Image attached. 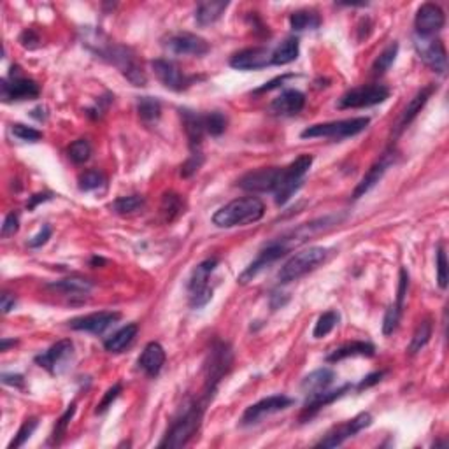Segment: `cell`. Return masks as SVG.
Returning <instances> with one entry per match:
<instances>
[{
	"label": "cell",
	"instance_id": "cell-1",
	"mask_svg": "<svg viewBox=\"0 0 449 449\" xmlns=\"http://www.w3.org/2000/svg\"><path fill=\"white\" fill-rule=\"evenodd\" d=\"M104 36L98 34V41L97 43H84L90 50H94L95 53L98 54L101 58H104L105 61L115 65L119 72H122L123 76L133 84V87H144L147 83V78L144 74L142 67L137 61L135 54L130 47L122 46V44H115L109 43V41H102Z\"/></svg>",
	"mask_w": 449,
	"mask_h": 449
},
{
	"label": "cell",
	"instance_id": "cell-2",
	"mask_svg": "<svg viewBox=\"0 0 449 449\" xmlns=\"http://www.w3.org/2000/svg\"><path fill=\"white\" fill-rule=\"evenodd\" d=\"M265 214V204L258 197H241L219 207L212 216V223L219 228L244 227L256 223Z\"/></svg>",
	"mask_w": 449,
	"mask_h": 449
},
{
	"label": "cell",
	"instance_id": "cell-3",
	"mask_svg": "<svg viewBox=\"0 0 449 449\" xmlns=\"http://www.w3.org/2000/svg\"><path fill=\"white\" fill-rule=\"evenodd\" d=\"M205 404L207 402L202 400V402H191L184 406L179 416L170 425L163 441L160 442V448H183V446H186L200 428Z\"/></svg>",
	"mask_w": 449,
	"mask_h": 449
},
{
	"label": "cell",
	"instance_id": "cell-4",
	"mask_svg": "<svg viewBox=\"0 0 449 449\" xmlns=\"http://www.w3.org/2000/svg\"><path fill=\"white\" fill-rule=\"evenodd\" d=\"M328 253L330 251H328L327 248H321V246H313V248L297 253V255H293L284 263L283 269L277 274V281H279L281 284L298 281L300 277L306 276V274L318 269L323 262H327Z\"/></svg>",
	"mask_w": 449,
	"mask_h": 449
},
{
	"label": "cell",
	"instance_id": "cell-5",
	"mask_svg": "<svg viewBox=\"0 0 449 449\" xmlns=\"http://www.w3.org/2000/svg\"><path fill=\"white\" fill-rule=\"evenodd\" d=\"M311 165H313V156L302 155L281 170L279 184H277L276 191H274L277 205L286 204L291 198V195L302 186V181L306 177V174L309 172Z\"/></svg>",
	"mask_w": 449,
	"mask_h": 449
},
{
	"label": "cell",
	"instance_id": "cell-6",
	"mask_svg": "<svg viewBox=\"0 0 449 449\" xmlns=\"http://www.w3.org/2000/svg\"><path fill=\"white\" fill-rule=\"evenodd\" d=\"M369 118H349L339 119V122L318 123V125L307 126L300 135L304 139H316V137H328V139H346L362 133L369 126Z\"/></svg>",
	"mask_w": 449,
	"mask_h": 449
},
{
	"label": "cell",
	"instance_id": "cell-7",
	"mask_svg": "<svg viewBox=\"0 0 449 449\" xmlns=\"http://www.w3.org/2000/svg\"><path fill=\"white\" fill-rule=\"evenodd\" d=\"M218 260L207 258L198 263L188 279V297H190V306L193 309H200L212 298V288L209 286L212 272H214Z\"/></svg>",
	"mask_w": 449,
	"mask_h": 449
},
{
	"label": "cell",
	"instance_id": "cell-8",
	"mask_svg": "<svg viewBox=\"0 0 449 449\" xmlns=\"http://www.w3.org/2000/svg\"><path fill=\"white\" fill-rule=\"evenodd\" d=\"M232 365V351L227 344L218 342L214 348L209 353V362L205 365L207 376H205V386H204V400L209 402L214 395L218 383L221 381V378L228 372Z\"/></svg>",
	"mask_w": 449,
	"mask_h": 449
},
{
	"label": "cell",
	"instance_id": "cell-9",
	"mask_svg": "<svg viewBox=\"0 0 449 449\" xmlns=\"http://www.w3.org/2000/svg\"><path fill=\"white\" fill-rule=\"evenodd\" d=\"M390 97V90L385 84H363L346 91L337 102L339 109H362L383 104Z\"/></svg>",
	"mask_w": 449,
	"mask_h": 449
},
{
	"label": "cell",
	"instance_id": "cell-10",
	"mask_svg": "<svg viewBox=\"0 0 449 449\" xmlns=\"http://www.w3.org/2000/svg\"><path fill=\"white\" fill-rule=\"evenodd\" d=\"M414 47L418 57L427 67L437 74H444L448 68V51L444 43L435 36H414Z\"/></svg>",
	"mask_w": 449,
	"mask_h": 449
},
{
	"label": "cell",
	"instance_id": "cell-11",
	"mask_svg": "<svg viewBox=\"0 0 449 449\" xmlns=\"http://www.w3.org/2000/svg\"><path fill=\"white\" fill-rule=\"evenodd\" d=\"M0 90H2V101L4 102L34 101L41 95V88L36 81L20 76V67L11 68L8 80H2Z\"/></svg>",
	"mask_w": 449,
	"mask_h": 449
},
{
	"label": "cell",
	"instance_id": "cell-12",
	"mask_svg": "<svg viewBox=\"0 0 449 449\" xmlns=\"http://www.w3.org/2000/svg\"><path fill=\"white\" fill-rule=\"evenodd\" d=\"M72 356H74V344L68 339H64V341H58L57 344L51 346L47 351L37 355L36 363L53 376H60L68 369Z\"/></svg>",
	"mask_w": 449,
	"mask_h": 449
},
{
	"label": "cell",
	"instance_id": "cell-13",
	"mask_svg": "<svg viewBox=\"0 0 449 449\" xmlns=\"http://www.w3.org/2000/svg\"><path fill=\"white\" fill-rule=\"evenodd\" d=\"M295 400L290 399L286 395H272L267 397V399L260 400V402L253 404L249 406L248 409L244 411L241 418V425L242 427H251V425L260 423L265 418L272 416V414L281 413V411L288 409L290 406H293Z\"/></svg>",
	"mask_w": 449,
	"mask_h": 449
},
{
	"label": "cell",
	"instance_id": "cell-14",
	"mask_svg": "<svg viewBox=\"0 0 449 449\" xmlns=\"http://www.w3.org/2000/svg\"><path fill=\"white\" fill-rule=\"evenodd\" d=\"M372 423V416L370 413H360L358 416H355L353 420L346 421V423L339 425L334 430L328 432L323 439L316 444V448H337V446L344 444L348 439L355 437L358 432L365 430L367 427H370Z\"/></svg>",
	"mask_w": 449,
	"mask_h": 449
},
{
	"label": "cell",
	"instance_id": "cell-15",
	"mask_svg": "<svg viewBox=\"0 0 449 449\" xmlns=\"http://www.w3.org/2000/svg\"><path fill=\"white\" fill-rule=\"evenodd\" d=\"M163 46L172 54H179V57H204L211 50L207 41L202 39L197 34L190 32L170 34Z\"/></svg>",
	"mask_w": 449,
	"mask_h": 449
},
{
	"label": "cell",
	"instance_id": "cell-16",
	"mask_svg": "<svg viewBox=\"0 0 449 449\" xmlns=\"http://www.w3.org/2000/svg\"><path fill=\"white\" fill-rule=\"evenodd\" d=\"M279 167H269V169H256L244 174L237 181L239 188L246 191H255V193H274L281 179Z\"/></svg>",
	"mask_w": 449,
	"mask_h": 449
},
{
	"label": "cell",
	"instance_id": "cell-17",
	"mask_svg": "<svg viewBox=\"0 0 449 449\" xmlns=\"http://www.w3.org/2000/svg\"><path fill=\"white\" fill-rule=\"evenodd\" d=\"M152 67L153 71H155L160 83H162L165 88H169V90L183 91L186 90L188 84L191 83L190 78L184 76V72L181 71L174 61L159 58V60L152 61Z\"/></svg>",
	"mask_w": 449,
	"mask_h": 449
},
{
	"label": "cell",
	"instance_id": "cell-18",
	"mask_svg": "<svg viewBox=\"0 0 449 449\" xmlns=\"http://www.w3.org/2000/svg\"><path fill=\"white\" fill-rule=\"evenodd\" d=\"M267 65H272V51L262 46L246 47L230 58V67L237 71H258Z\"/></svg>",
	"mask_w": 449,
	"mask_h": 449
},
{
	"label": "cell",
	"instance_id": "cell-19",
	"mask_svg": "<svg viewBox=\"0 0 449 449\" xmlns=\"http://www.w3.org/2000/svg\"><path fill=\"white\" fill-rule=\"evenodd\" d=\"M122 318V314L115 313V311H102V313L88 314V316L76 318V320L68 321V327L72 330L80 332H90V334L101 335L108 330L109 327L116 323Z\"/></svg>",
	"mask_w": 449,
	"mask_h": 449
},
{
	"label": "cell",
	"instance_id": "cell-20",
	"mask_svg": "<svg viewBox=\"0 0 449 449\" xmlns=\"http://www.w3.org/2000/svg\"><path fill=\"white\" fill-rule=\"evenodd\" d=\"M446 25V15L439 6L423 4L416 13L414 27L418 36H435Z\"/></svg>",
	"mask_w": 449,
	"mask_h": 449
},
{
	"label": "cell",
	"instance_id": "cell-21",
	"mask_svg": "<svg viewBox=\"0 0 449 449\" xmlns=\"http://www.w3.org/2000/svg\"><path fill=\"white\" fill-rule=\"evenodd\" d=\"M393 162H395V155H393L392 152H386L385 155L378 160V162L370 167L369 172L362 177V181L358 183V186H356L355 191H353V198H360V197H363L365 193H369V191L383 179V176H385L386 170L392 167Z\"/></svg>",
	"mask_w": 449,
	"mask_h": 449
},
{
	"label": "cell",
	"instance_id": "cell-22",
	"mask_svg": "<svg viewBox=\"0 0 449 449\" xmlns=\"http://www.w3.org/2000/svg\"><path fill=\"white\" fill-rule=\"evenodd\" d=\"M435 90H437V87H435V84H428V87H425L423 90H420L413 98H411V102L406 105V109L402 111V115H400L399 122L395 123V128H393L395 130V132H393L395 133V137L400 135V133H402L404 130H406L407 126H409L411 123L416 119V116L420 115L421 109L425 108V104H427L428 98L432 97V94H434Z\"/></svg>",
	"mask_w": 449,
	"mask_h": 449
},
{
	"label": "cell",
	"instance_id": "cell-23",
	"mask_svg": "<svg viewBox=\"0 0 449 449\" xmlns=\"http://www.w3.org/2000/svg\"><path fill=\"white\" fill-rule=\"evenodd\" d=\"M306 105V95L298 90H284L270 102V112L276 116H295Z\"/></svg>",
	"mask_w": 449,
	"mask_h": 449
},
{
	"label": "cell",
	"instance_id": "cell-24",
	"mask_svg": "<svg viewBox=\"0 0 449 449\" xmlns=\"http://www.w3.org/2000/svg\"><path fill=\"white\" fill-rule=\"evenodd\" d=\"M165 365V351L159 342H149L139 356V367L149 378H156Z\"/></svg>",
	"mask_w": 449,
	"mask_h": 449
},
{
	"label": "cell",
	"instance_id": "cell-25",
	"mask_svg": "<svg viewBox=\"0 0 449 449\" xmlns=\"http://www.w3.org/2000/svg\"><path fill=\"white\" fill-rule=\"evenodd\" d=\"M351 388H353L351 385H346L339 390H325V392L316 393V395L309 397L306 402V407H304V413H302V418H300V420L304 421V420H309V418H313L318 411H321L323 407H327L328 404H332L334 400L341 399V397L344 395L346 392H349Z\"/></svg>",
	"mask_w": 449,
	"mask_h": 449
},
{
	"label": "cell",
	"instance_id": "cell-26",
	"mask_svg": "<svg viewBox=\"0 0 449 449\" xmlns=\"http://www.w3.org/2000/svg\"><path fill=\"white\" fill-rule=\"evenodd\" d=\"M181 118H183L184 132H186L188 140H190V147L195 152L200 146L202 139L205 135L204 116L197 115L193 111H188V109H181Z\"/></svg>",
	"mask_w": 449,
	"mask_h": 449
},
{
	"label": "cell",
	"instance_id": "cell-27",
	"mask_svg": "<svg viewBox=\"0 0 449 449\" xmlns=\"http://www.w3.org/2000/svg\"><path fill=\"white\" fill-rule=\"evenodd\" d=\"M334 379H335V372L332 369H327V367L318 369L314 370V372H311L309 376H306V379L302 381V392L306 393V397L309 399V397L330 388Z\"/></svg>",
	"mask_w": 449,
	"mask_h": 449
},
{
	"label": "cell",
	"instance_id": "cell-28",
	"mask_svg": "<svg viewBox=\"0 0 449 449\" xmlns=\"http://www.w3.org/2000/svg\"><path fill=\"white\" fill-rule=\"evenodd\" d=\"M50 288L54 291H60L65 297L84 298L91 291L94 284H91V281L83 279V277H67V279L51 283Z\"/></svg>",
	"mask_w": 449,
	"mask_h": 449
},
{
	"label": "cell",
	"instance_id": "cell-29",
	"mask_svg": "<svg viewBox=\"0 0 449 449\" xmlns=\"http://www.w3.org/2000/svg\"><path fill=\"white\" fill-rule=\"evenodd\" d=\"M374 353H376V348H374L370 342L355 341L348 342V344L341 346V348H337L335 351H332L330 355L327 356V362H341V360L349 358V356H374Z\"/></svg>",
	"mask_w": 449,
	"mask_h": 449
},
{
	"label": "cell",
	"instance_id": "cell-30",
	"mask_svg": "<svg viewBox=\"0 0 449 449\" xmlns=\"http://www.w3.org/2000/svg\"><path fill=\"white\" fill-rule=\"evenodd\" d=\"M228 2H218V0H209V2H202L195 11V20L200 27L212 25L221 18V15L227 11Z\"/></svg>",
	"mask_w": 449,
	"mask_h": 449
},
{
	"label": "cell",
	"instance_id": "cell-31",
	"mask_svg": "<svg viewBox=\"0 0 449 449\" xmlns=\"http://www.w3.org/2000/svg\"><path fill=\"white\" fill-rule=\"evenodd\" d=\"M137 332H139V327L135 323H130L126 327L119 328L116 334H112L108 341L104 342V348L108 349L109 353H122L126 346H130L133 342V339L137 337Z\"/></svg>",
	"mask_w": 449,
	"mask_h": 449
},
{
	"label": "cell",
	"instance_id": "cell-32",
	"mask_svg": "<svg viewBox=\"0 0 449 449\" xmlns=\"http://www.w3.org/2000/svg\"><path fill=\"white\" fill-rule=\"evenodd\" d=\"M184 207H186L184 198L181 195L170 191V193L163 195L162 204H160V214L163 216V219L167 223H170L179 218L181 214H184Z\"/></svg>",
	"mask_w": 449,
	"mask_h": 449
},
{
	"label": "cell",
	"instance_id": "cell-33",
	"mask_svg": "<svg viewBox=\"0 0 449 449\" xmlns=\"http://www.w3.org/2000/svg\"><path fill=\"white\" fill-rule=\"evenodd\" d=\"M321 25V18L316 11L302 9L295 11L290 16V27L293 32H304V30H316Z\"/></svg>",
	"mask_w": 449,
	"mask_h": 449
},
{
	"label": "cell",
	"instance_id": "cell-34",
	"mask_svg": "<svg viewBox=\"0 0 449 449\" xmlns=\"http://www.w3.org/2000/svg\"><path fill=\"white\" fill-rule=\"evenodd\" d=\"M298 46L297 37H290L284 43H281L276 50L272 51V65H288L298 58Z\"/></svg>",
	"mask_w": 449,
	"mask_h": 449
},
{
	"label": "cell",
	"instance_id": "cell-35",
	"mask_svg": "<svg viewBox=\"0 0 449 449\" xmlns=\"http://www.w3.org/2000/svg\"><path fill=\"white\" fill-rule=\"evenodd\" d=\"M137 112H139V118L144 123L152 125V123L159 122L160 116H162V105H160V102L156 98L142 97L137 102Z\"/></svg>",
	"mask_w": 449,
	"mask_h": 449
},
{
	"label": "cell",
	"instance_id": "cell-36",
	"mask_svg": "<svg viewBox=\"0 0 449 449\" xmlns=\"http://www.w3.org/2000/svg\"><path fill=\"white\" fill-rule=\"evenodd\" d=\"M146 205V200L140 195H128V197H119L116 198L111 204V209L119 216H128L135 214L140 209H144Z\"/></svg>",
	"mask_w": 449,
	"mask_h": 449
},
{
	"label": "cell",
	"instance_id": "cell-37",
	"mask_svg": "<svg viewBox=\"0 0 449 449\" xmlns=\"http://www.w3.org/2000/svg\"><path fill=\"white\" fill-rule=\"evenodd\" d=\"M432 332H434V325H432V320H428V318L418 325L416 332H414L413 339H411L409 348H407L409 355H416V353H420L430 342Z\"/></svg>",
	"mask_w": 449,
	"mask_h": 449
},
{
	"label": "cell",
	"instance_id": "cell-38",
	"mask_svg": "<svg viewBox=\"0 0 449 449\" xmlns=\"http://www.w3.org/2000/svg\"><path fill=\"white\" fill-rule=\"evenodd\" d=\"M397 53H399V44L392 43L385 51H383L381 54H379L378 58H376V61L372 64L374 76H381V74H385V72L392 67L393 61H395Z\"/></svg>",
	"mask_w": 449,
	"mask_h": 449
},
{
	"label": "cell",
	"instance_id": "cell-39",
	"mask_svg": "<svg viewBox=\"0 0 449 449\" xmlns=\"http://www.w3.org/2000/svg\"><path fill=\"white\" fill-rule=\"evenodd\" d=\"M339 320H341V316H339L337 311H327V313L321 314V316L318 318L316 325H314V339H321L330 334L339 325Z\"/></svg>",
	"mask_w": 449,
	"mask_h": 449
},
{
	"label": "cell",
	"instance_id": "cell-40",
	"mask_svg": "<svg viewBox=\"0 0 449 449\" xmlns=\"http://www.w3.org/2000/svg\"><path fill=\"white\" fill-rule=\"evenodd\" d=\"M91 155V146L87 139H78L71 144L68 147V159L74 163L81 165V163L88 162Z\"/></svg>",
	"mask_w": 449,
	"mask_h": 449
},
{
	"label": "cell",
	"instance_id": "cell-41",
	"mask_svg": "<svg viewBox=\"0 0 449 449\" xmlns=\"http://www.w3.org/2000/svg\"><path fill=\"white\" fill-rule=\"evenodd\" d=\"M205 123V133L212 137L221 135L225 130H227V118L221 115V112H211V115L204 116Z\"/></svg>",
	"mask_w": 449,
	"mask_h": 449
},
{
	"label": "cell",
	"instance_id": "cell-42",
	"mask_svg": "<svg viewBox=\"0 0 449 449\" xmlns=\"http://www.w3.org/2000/svg\"><path fill=\"white\" fill-rule=\"evenodd\" d=\"M105 176L98 170H87L80 176V190L81 191H94L97 188L104 186Z\"/></svg>",
	"mask_w": 449,
	"mask_h": 449
},
{
	"label": "cell",
	"instance_id": "cell-43",
	"mask_svg": "<svg viewBox=\"0 0 449 449\" xmlns=\"http://www.w3.org/2000/svg\"><path fill=\"white\" fill-rule=\"evenodd\" d=\"M37 425H39V420H37V418H30V420H27L25 423L22 425V428L18 430V434L15 435V439H13L11 444H9V449L22 448V446L25 444L30 437H32V434L36 432Z\"/></svg>",
	"mask_w": 449,
	"mask_h": 449
},
{
	"label": "cell",
	"instance_id": "cell-44",
	"mask_svg": "<svg viewBox=\"0 0 449 449\" xmlns=\"http://www.w3.org/2000/svg\"><path fill=\"white\" fill-rule=\"evenodd\" d=\"M400 316H402V307H399L397 304L388 307V311H386L385 314V320H383V334L392 335L393 332L399 328Z\"/></svg>",
	"mask_w": 449,
	"mask_h": 449
},
{
	"label": "cell",
	"instance_id": "cell-45",
	"mask_svg": "<svg viewBox=\"0 0 449 449\" xmlns=\"http://www.w3.org/2000/svg\"><path fill=\"white\" fill-rule=\"evenodd\" d=\"M448 256H446V249L442 246H439L437 249V283L441 290H446L448 288Z\"/></svg>",
	"mask_w": 449,
	"mask_h": 449
},
{
	"label": "cell",
	"instance_id": "cell-46",
	"mask_svg": "<svg viewBox=\"0 0 449 449\" xmlns=\"http://www.w3.org/2000/svg\"><path fill=\"white\" fill-rule=\"evenodd\" d=\"M74 414H76V404H71V406H68V409L61 414V418L57 421V425H54V430H53V441L54 442H58L61 437H64L65 432H67L68 423H71V420L74 418Z\"/></svg>",
	"mask_w": 449,
	"mask_h": 449
},
{
	"label": "cell",
	"instance_id": "cell-47",
	"mask_svg": "<svg viewBox=\"0 0 449 449\" xmlns=\"http://www.w3.org/2000/svg\"><path fill=\"white\" fill-rule=\"evenodd\" d=\"M13 133H15L18 139L27 140V142H37V140L43 139V132L32 128V126L22 125V123H15V125H13Z\"/></svg>",
	"mask_w": 449,
	"mask_h": 449
},
{
	"label": "cell",
	"instance_id": "cell-48",
	"mask_svg": "<svg viewBox=\"0 0 449 449\" xmlns=\"http://www.w3.org/2000/svg\"><path fill=\"white\" fill-rule=\"evenodd\" d=\"M202 163H204V156H202L198 152H193L190 155V159H188L186 162L183 163V167H181V176L183 177L193 176V174L200 169Z\"/></svg>",
	"mask_w": 449,
	"mask_h": 449
},
{
	"label": "cell",
	"instance_id": "cell-49",
	"mask_svg": "<svg viewBox=\"0 0 449 449\" xmlns=\"http://www.w3.org/2000/svg\"><path fill=\"white\" fill-rule=\"evenodd\" d=\"M20 228V216L18 212H9L4 219V225H2V237H11L18 232Z\"/></svg>",
	"mask_w": 449,
	"mask_h": 449
},
{
	"label": "cell",
	"instance_id": "cell-50",
	"mask_svg": "<svg viewBox=\"0 0 449 449\" xmlns=\"http://www.w3.org/2000/svg\"><path fill=\"white\" fill-rule=\"evenodd\" d=\"M119 393H122V385H119V383L118 385L112 386V388H109L108 392H105L104 399H102L101 404L97 406V413H104V411H108L109 406H111V404L118 399Z\"/></svg>",
	"mask_w": 449,
	"mask_h": 449
},
{
	"label": "cell",
	"instance_id": "cell-51",
	"mask_svg": "<svg viewBox=\"0 0 449 449\" xmlns=\"http://www.w3.org/2000/svg\"><path fill=\"white\" fill-rule=\"evenodd\" d=\"M50 237H51V227L50 225H44V227L41 228V230L37 232L32 239H30L29 246L30 248H41L43 244H46L47 239Z\"/></svg>",
	"mask_w": 449,
	"mask_h": 449
},
{
	"label": "cell",
	"instance_id": "cell-52",
	"mask_svg": "<svg viewBox=\"0 0 449 449\" xmlns=\"http://www.w3.org/2000/svg\"><path fill=\"white\" fill-rule=\"evenodd\" d=\"M20 43H22L23 47H29V50H34V47L39 46V36H37L34 30H25V32L22 34V37H20Z\"/></svg>",
	"mask_w": 449,
	"mask_h": 449
},
{
	"label": "cell",
	"instance_id": "cell-53",
	"mask_svg": "<svg viewBox=\"0 0 449 449\" xmlns=\"http://www.w3.org/2000/svg\"><path fill=\"white\" fill-rule=\"evenodd\" d=\"M290 78H293V74H284V76L276 78V80L269 81V83L263 84L262 88H258V90H256L255 94H263V91H270V90H274V88H277V87H279V84H283L284 81H288V80H290Z\"/></svg>",
	"mask_w": 449,
	"mask_h": 449
},
{
	"label": "cell",
	"instance_id": "cell-54",
	"mask_svg": "<svg viewBox=\"0 0 449 449\" xmlns=\"http://www.w3.org/2000/svg\"><path fill=\"white\" fill-rule=\"evenodd\" d=\"M385 376V372H374L370 374V376H367V378H363V381L358 385V390H363V388H370V386L378 385L379 381H381V378Z\"/></svg>",
	"mask_w": 449,
	"mask_h": 449
},
{
	"label": "cell",
	"instance_id": "cell-55",
	"mask_svg": "<svg viewBox=\"0 0 449 449\" xmlns=\"http://www.w3.org/2000/svg\"><path fill=\"white\" fill-rule=\"evenodd\" d=\"M2 383H4V385L18 386V388H22V386L25 385L23 376H20V374H2Z\"/></svg>",
	"mask_w": 449,
	"mask_h": 449
},
{
	"label": "cell",
	"instance_id": "cell-56",
	"mask_svg": "<svg viewBox=\"0 0 449 449\" xmlns=\"http://www.w3.org/2000/svg\"><path fill=\"white\" fill-rule=\"evenodd\" d=\"M15 306H16V298L13 297V295L9 293L2 295V300H0V309H2V313L8 314L9 311L15 309Z\"/></svg>",
	"mask_w": 449,
	"mask_h": 449
},
{
	"label": "cell",
	"instance_id": "cell-57",
	"mask_svg": "<svg viewBox=\"0 0 449 449\" xmlns=\"http://www.w3.org/2000/svg\"><path fill=\"white\" fill-rule=\"evenodd\" d=\"M53 197L51 193H39V195H34V197H30V202L27 205H29V209H36L37 204H41V202H46L50 200V198Z\"/></svg>",
	"mask_w": 449,
	"mask_h": 449
},
{
	"label": "cell",
	"instance_id": "cell-58",
	"mask_svg": "<svg viewBox=\"0 0 449 449\" xmlns=\"http://www.w3.org/2000/svg\"><path fill=\"white\" fill-rule=\"evenodd\" d=\"M11 344H15V341H8V339H2V351H8V348Z\"/></svg>",
	"mask_w": 449,
	"mask_h": 449
},
{
	"label": "cell",
	"instance_id": "cell-59",
	"mask_svg": "<svg viewBox=\"0 0 449 449\" xmlns=\"http://www.w3.org/2000/svg\"><path fill=\"white\" fill-rule=\"evenodd\" d=\"M101 263H104V260L97 258V256H95V258L91 260V265H101Z\"/></svg>",
	"mask_w": 449,
	"mask_h": 449
}]
</instances>
